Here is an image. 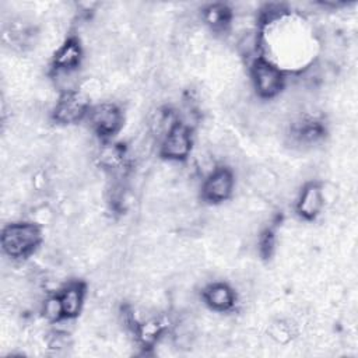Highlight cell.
I'll return each instance as SVG.
<instances>
[{"instance_id":"obj_1","label":"cell","mask_w":358,"mask_h":358,"mask_svg":"<svg viewBox=\"0 0 358 358\" xmlns=\"http://www.w3.org/2000/svg\"><path fill=\"white\" fill-rule=\"evenodd\" d=\"M41 242V229L34 222H11L3 229L1 246L7 256L21 257Z\"/></svg>"},{"instance_id":"obj_2","label":"cell","mask_w":358,"mask_h":358,"mask_svg":"<svg viewBox=\"0 0 358 358\" xmlns=\"http://www.w3.org/2000/svg\"><path fill=\"white\" fill-rule=\"evenodd\" d=\"M252 77L256 92L262 98L275 96L281 91L285 80L282 73L274 64L264 59H256L253 62Z\"/></svg>"},{"instance_id":"obj_3","label":"cell","mask_w":358,"mask_h":358,"mask_svg":"<svg viewBox=\"0 0 358 358\" xmlns=\"http://www.w3.org/2000/svg\"><path fill=\"white\" fill-rule=\"evenodd\" d=\"M88 108V98L83 92L62 94L53 109V119L63 124L78 122Z\"/></svg>"},{"instance_id":"obj_4","label":"cell","mask_w":358,"mask_h":358,"mask_svg":"<svg viewBox=\"0 0 358 358\" xmlns=\"http://www.w3.org/2000/svg\"><path fill=\"white\" fill-rule=\"evenodd\" d=\"M192 150L190 130L182 124H176L162 140L161 154L172 161L183 159Z\"/></svg>"},{"instance_id":"obj_5","label":"cell","mask_w":358,"mask_h":358,"mask_svg":"<svg viewBox=\"0 0 358 358\" xmlns=\"http://www.w3.org/2000/svg\"><path fill=\"white\" fill-rule=\"evenodd\" d=\"M91 126L102 136H110L116 133L122 124V115L113 103H99L90 112Z\"/></svg>"},{"instance_id":"obj_6","label":"cell","mask_w":358,"mask_h":358,"mask_svg":"<svg viewBox=\"0 0 358 358\" xmlns=\"http://www.w3.org/2000/svg\"><path fill=\"white\" fill-rule=\"evenodd\" d=\"M234 190V173L228 168L215 169L203 185V196L208 201H224Z\"/></svg>"},{"instance_id":"obj_7","label":"cell","mask_w":358,"mask_h":358,"mask_svg":"<svg viewBox=\"0 0 358 358\" xmlns=\"http://www.w3.org/2000/svg\"><path fill=\"white\" fill-rule=\"evenodd\" d=\"M323 206H324V201H323L320 186L313 182L308 183L302 189L296 201V210L299 215L306 220H313L315 217L319 215Z\"/></svg>"},{"instance_id":"obj_8","label":"cell","mask_w":358,"mask_h":358,"mask_svg":"<svg viewBox=\"0 0 358 358\" xmlns=\"http://www.w3.org/2000/svg\"><path fill=\"white\" fill-rule=\"evenodd\" d=\"M203 298L210 308L220 312L231 309L235 303L234 289L222 282L208 284L203 291Z\"/></svg>"},{"instance_id":"obj_9","label":"cell","mask_w":358,"mask_h":358,"mask_svg":"<svg viewBox=\"0 0 358 358\" xmlns=\"http://www.w3.org/2000/svg\"><path fill=\"white\" fill-rule=\"evenodd\" d=\"M83 57V49L78 41L69 39L55 55V69H77Z\"/></svg>"},{"instance_id":"obj_10","label":"cell","mask_w":358,"mask_h":358,"mask_svg":"<svg viewBox=\"0 0 358 358\" xmlns=\"http://www.w3.org/2000/svg\"><path fill=\"white\" fill-rule=\"evenodd\" d=\"M59 296L62 299L64 316L74 317L78 315L84 303V288L80 284H69L63 288Z\"/></svg>"},{"instance_id":"obj_11","label":"cell","mask_w":358,"mask_h":358,"mask_svg":"<svg viewBox=\"0 0 358 358\" xmlns=\"http://www.w3.org/2000/svg\"><path fill=\"white\" fill-rule=\"evenodd\" d=\"M203 20L213 29L221 31L231 21V10L222 4H211L203 10Z\"/></svg>"},{"instance_id":"obj_12","label":"cell","mask_w":358,"mask_h":358,"mask_svg":"<svg viewBox=\"0 0 358 358\" xmlns=\"http://www.w3.org/2000/svg\"><path fill=\"white\" fill-rule=\"evenodd\" d=\"M235 46L239 55H242L243 57H253L260 48V36L255 29L249 28L238 35Z\"/></svg>"},{"instance_id":"obj_13","label":"cell","mask_w":358,"mask_h":358,"mask_svg":"<svg viewBox=\"0 0 358 358\" xmlns=\"http://www.w3.org/2000/svg\"><path fill=\"white\" fill-rule=\"evenodd\" d=\"M99 162L106 169L116 171L122 166L124 161V150L117 144H105L99 148Z\"/></svg>"},{"instance_id":"obj_14","label":"cell","mask_w":358,"mask_h":358,"mask_svg":"<svg viewBox=\"0 0 358 358\" xmlns=\"http://www.w3.org/2000/svg\"><path fill=\"white\" fill-rule=\"evenodd\" d=\"M137 336L145 345H152L162 336V324L154 317H147L137 326Z\"/></svg>"},{"instance_id":"obj_15","label":"cell","mask_w":358,"mask_h":358,"mask_svg":"<svg viewBox=\"0 0 358 358\" xmlns=\"http://www.w3.org/2000/svg\"><path fill=\"white\" fill-rule=\"evenodd\" d=\"M267 334L277 344H288L295 334V324L287 320H274L270 323Z\"/></svg>"},{"instance_id":"obj_16","label":"cell","mask_w":358,"mask_h":358,"mask_svg":"<svg viewBox=\"0 0 358 358\" xmlns=\"http://www.w3.org/2000/svg\"><path fill=\"white\" fill-rule=\"evenodd\" d=\"M42 313L50 322H56V320L62 319L64 316V310H63L60 296H57V295L48 296L42 302Z\"/></svg>"}]
</instances>
